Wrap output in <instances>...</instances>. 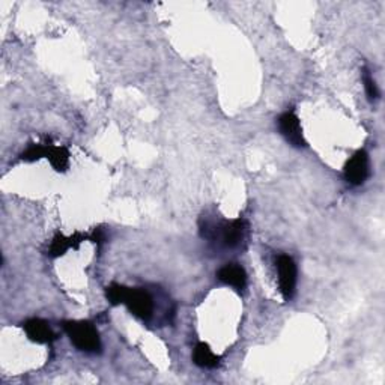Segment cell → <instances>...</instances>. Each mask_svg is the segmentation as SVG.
Segmentation results:
<instances>
[{
	"label": "cell",
	"instance_id": "obj_13",
	"mask_svg": "<svg viewBox=\"0 0 385 385\" xmlns=\"http://www.w3.org/2000/svg\"><path fill=\"white\" fill-rule=\"evenodd\" d=\"M47 151H49V145H31L23 154H22V160L23 161H36L40 158L47 157Z\"/></svg>",
	"mask_w": 385,
	"mask_h": 385
},
{
	"label": "cell",
	"instance_id": "obj_3",
	"mask_svg": "<svg viewBox=\"0 0 385 385\" xmlns=\"http://www.w3.org/2000/svg\"><path fill=\"white\" fill-rule=\"evenodd\" d=\"M276 268L279 274V289L281 297L285 301H290L297 290V263L289 254H280L276 259Z\"/></svg>",
	"mask_w": 385,
	"mask_h": 385
},
{
	"label": "cell",
	"instance_id": "obj_15",
	"mask_svg": "<svg viewBox=\"0 0 385 385\" xmlns=\"http://www.w3.org/2000/svg\"><path fill=\"white\" fill-rule=\"evenodd\" d=\"M90 240H92L97 245H101L104 243V235L101 232V229H95V232L92 234V236H90Z\"/></svg>",
	"mask_w": 385,
	"mask_h": 385
},
{
	"label": "cell",
	"instance_id": "obj_10",
	"mask_svg": "<svg viewBox=\"0 0 385 385\" xmlns=\"http://www.w3.org/2000/svg\"><path fill=\"white\" fill-rule=\"evenodd\" d=\"M192 360H195V364L202 369H214L220 364V357L215 355L209 347V345L204 342L196 345L195 352H192Z\"/></svg>",
	"mask_w": 385,
	"mask_h": 385
},
{
	"label": "cell",
	"instance_id": "obj_8",
	"mask_svg": "<svg viewBox=\"0 0 385 385\" xmlns=\"http://www.w3.org/2000/svg\"><path fill=\"white\" fill-rule=\"evenodd\" d=\"M217 277L224 285L232 286L236 290H244L247 286V272L240 263H226L217 272Z\"/></svg>",
	"mask_w": 385,
	"mask_h": 385
},
{
	"label": "cell",
	"instance_id": "obj_1",
	"mask_svg": "<svg viewBox=\"0 0 385 385\" xmlns=\"http://www.w3.org/2000/svg\"><path fill=\"white\" fill-rule=\"evenodd\" d=\"M63 329L68 334L71 343L79 351L97 354L101 351V338L97 327L88 320H67L63 322Z\"/></svg>",
	"mask_w": 385,
	"mask_h": 385
},
{
	"label": "cell",
	"instance_id": "obj_9",
	"mask_svg": "<svg viewBox=\"0 0 385 385\" xmlns=\"http://www.w3.org/2000/svg\"><path fill=\"white\" fill-rule=\"evenodd\" d=\"M83 240H85V236L80 234H74L72 236L56 234V236L53 238L51 245L49 249V256L50 258H60V256L65 254L69 249H79V245Z\"/></svg>",
	"mask_w": 385,
	"mask_h": 385
},
{
	"label": "cell",
	"instance_id": "obj_2",
	"mask_svg": "<svg viewBox=\"0 0 385 385\" xmlns=\"http://www.w3.org/2000/svg\"><path fill=\"white\" fill-rule=\"evenodd\" d=\"M247 234H249V223H247L244 218H235L231 220V222H224L217 231L211 229V234L205 236H220V243H222L226 249H238V247H241L245 243Z\"/></svg>",
	"mask_w": 385,
	"mask_h": 385
},
{
	"label": "cell",
	"instance_id": "obj_4",
	"mask_svg": "<svg viewBox=\"0 0 385 385\" xmlns=\"http://www.w3.org/2000/svg\"><path fill=\"white\" fill-rule=\"evenodd\" d=\"M124 304L137 319L143 320V322H149L154 316V298L143 288H128Z\"/></svg>",
	"mask_w": 385,
	"mask_h": 385
},
{
	"label": "cell",
	"instance_id": "obj_12",
	"mask_svg": "<svg viewBox=\"0 0 385 385\" xmlns=\"http://www.w3.org/2000/svg\"><path fill=\"white\" fill-rule=\"evenodd\" d=\"M126 286L117 285V283H113L106 288V297L110 301V304L117 306V304H124L125 295H126Z\"/></svg>",
	"mask_w": 385,
	"mask_h": 385
},
{
	"label": "cell",
	"instance_id": "obj_7",
	"mask_svg": "<svg viewBox=\"0 0 385 385\" xmlns=\"http://www.w3.org/2000/svg\"><path fill=\"white\" fill-rule=\"evenodd\" d=\"M23 328H24L27 337H29V341H32L35 343L49 345L56 341V334L53 333V329L50 328V325L47 322H45L44 319H40V318L27 319L23 324Z\"/></svg>",
	"mask_w": 385,
	"mask_h": 385
},
{
	"label": "cell",
	"instance_id": "obj_5",
	"mask_svg": "<svg viewBox=\"0 0 385 385\" xmlns=\"http://www.w3.org/2000/svg\"><path fill=\"white\" fill-rule=\"evenodd\" d=\"M345 179L352 186H363L370 175L369 155L366 151H357L352 157L346 161L343 169Z\"/></svg>",
	"mask_w": 385,
	"mask_h": 385
},
{
	"label": "cell",
	"instance_id": "obj_14",
	"mask_svg": "<svg viewBox=\"0 0 385 385\" xmlns=\"http://www.w3.org/2000/svg\"><path fill=\"white\" fill-rule=\"evenodd\" d=\"M363 83H364V89L366 94H368V98L372 101H377L379 98V90L377 86V81L373 80V76L370 74V71L368 68L363 69Z\"/></svg>",
	"mask_w": 385,
	"mask_h": 385
},
{
	"label": "cell",
	"instance_id": "obj_11",
	"mask_svg": "<svg viewBox=\"0 0 385 385\" xmlns=\"http://www.w3.org/2000/svg\"><path fill=\"white\" fill-rule=\"evenodd\" d=\"M47 158L53 169L56 172H65L69 166V152L67 148L63 146H53L49 145V151H47Z\"/></svg>",
	"mask_w": 385,
	"mask_h": 385
},
{
	"label": "cell",
	"instance_id": "obj_6",
	"mask_svg": "<svg viewBox=\"0 0 385 385\" xmlns=\"http://www.w3.org/2000/svg\"><path fill=\"white\" fill-rule=\"evenodd\" d=\"M279 130L281 136L295 148H304L307 146V142L302 134V128L300 117L295 115V112H285L279 117Z\"/></svg>",
	"mask_w": 385,
	"mask_h": 385
}]
</instances>
